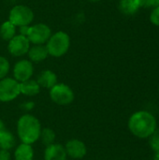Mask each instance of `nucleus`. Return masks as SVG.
<instances>
[{"label": "nucleus", "instance_id": "6e6552de", "mask_svg": "<svg viewBox=\"0 0 159 160\" xmlns=\"http://www.w3.org/2000/svg\"><path fill=\"white\" fill-rule=\"evenodd\" d=\"M8 51L13 56H22L28 52L30 49V42L28 38L22 35H16L8 42Z\"/></svg>", "mask_w": 159, "mask_h": 160}, {"label": "nucleus", "instance_id": "39448f33", "mask_svg": "<svg viewBox=\"0 0 159 160\" xmlns=\"http://www.w3.org/2000/svg\"><path fill=\"white\" fill-rule=\"evenodd\" d=\"M51 99L58 105H68L74 100L72 89L65 83H56L50 89Z\"/></svg>", "mask_w": 159, "mask_h": 160}, {"label": "nucleus", "instance_id": "6ab92c4d", "mask_svg": "<svg viewBox=\"0 0 159 160\" xmlns=\"http://www.w3.org/2000/svg\"><path fill=\"white\" fill-rule=\"evenodd\" d=\"M39 139L41 140L42 143L45 144L46 146L51 145V144L53 143V142H54V140H55V133L53 132L52 129H51V128H43V129H41V131H40Z\"/></svg>", "mask_w": 159, "mask_h": 160}, {"label": "nucleus", "instance_id": "f8f14e48", "mask_svg": "<svg viewBox=\"0 0 159 160\" xmlns=\"http://www.w3.org/2000/svg\"><path fill=\"white\" fill-rule=\"evenodd\" d=\"M37 82L40 87L51 89L57 83V77L54 72L51 70H44L39 74Z\"/></svg>", "mask_w": 159, "mask_h": 160}, {"label": "nucleus", "instance_id": "1a4fd4ad", "mask_svg": "<svg viewBox=\"0 0 159 160\" xmlns=\"http://www.w3.org/2000/svg\"><path fill=\"white\" fill-rule=\"evenodd\" d=\"M34 72V68L31 61L21 60L17 62L13 68V75L17 82H22L29 80Z\"/></svg>", "mask_w": 159, "mask_h": 160}, {"label": "nucleus", "instance_id": "4be33fe9", "mask_svg": "<svg viewBox=\"0 0 159 160\" xmlns=\"http://www.w3.org/2000/svg\"><path fill=\"white\" fill-rule=\"evenodd\" d=\"M141 7L143 8H157L159 6V0H140Z\"/></svg>", "mask_w": 159, "mask_h": 160}, {"label": "nucleus", "instance_id": "20e7f679", "mask_svg": "<svg viewBox=\"0 0 159 160\" xmlns=\"http://www.w3.org/2000/svg\"><path fill=\"white\" fill-rule=\"evenodd\" d=\"M33 19L34 13L30 8L23 5H18L11 8L9 12L8 21L15 26L22 27L29 25L32 22Z\"/></svg>", "mask_w": 159, "mask_h": 160}, {"label": "nucleus", "instance_id": "a211bd4d", "mask_svg": "<svg viewBox=\"0 0 159 160\" xmlns=\"http://www.w3.org/2000/svg\"><path fill=\"white\" fill-rule=\"evenodd\" d=\"M0 36L3 39L9 41L16 36V26L9 21L5 22L0 27Z\"/></svg>", "mask_w": 159, "mask_h": 160}, {"label": "nucleus", "instance_id": "f3484780", "mask_svg": "<svg viewBox=\"0 0 159 160\" xmlns=\"http://www.w3.org/2000/svg\"><path fill=\"white\" fill-rule=\"evenodd\" d=\"M15 145V139L14 136L7 131V130H1L0 131V149L1 150H7L13 148Z\"/></svg>", "mask_w": 159, "mask_h": 160}, {"label": "nucleus", "instance_id": "423d86ee", "mask_svg": "<svg viewBox=\"0 0 159 160\" xmlns=\"http://www.w3.org/2000/svg\"><path fill=\"white\" fill-rule=\"evenodd\" d=\"M21 94L20 82L15 79L4 78L0 80V101L9 102Z\"/></svg>", "mask_w": 159, "mask_h": 160}, {"label": "nucleus", "instance_id": "f03ea898", "mask_svg": "<svg viewBox=\"0 0 159 160\" xmlns=\"http://www.w3.org/2000/svg\"><path fill=\"white\" fill-rule=\"evenodd\" d=\"M40 131V123L35 116L24 114L18 120L17 132L22 143L32 144L36 142L39 139Z\"/></svg>", "mask_w": 159, "mask_h": 160}, {"label": "nucleus", "instance_id": "2eb2a0df", "mask_svg": "<svg viewBox=\"0 0 159 160\" xmlns=\"http://www.w3.org/2000/svg\"><path fill=\"white\" fill-rule=\"evenodd\" d=\"M14 157L16 160H33L34 150L31 144H26L22 142V144H20L16 148Z\"/></svg>", "mask_w": 159, "mask_h": 160}, {"label": "nucleus", "instance_id": "0eeeda50", "mask_svg": "<svg viewBox=\"0 0 159 160\" xmlns=\"http://www.w3.org/2000/svg\"><path fill=\"white\" fill-rule=\"evenodd\" d=\"M52 36L51 28L44 23H37L29 26L26 38L29 42L35 45H42L46 43Z\"/></svg>", "mask_w": 159, "mask_h": 160}, {"label": "nucleus", "instance_id": "4468645a", "mask_svg": "<svg viewBox=\"0 0 159 160\" xmlns=\"http://www.w3.org/2000/svg\"><path fill=\"white\" fill-rule=\"evenodd\" d=\"M40 86L38 85L37 81L34 80H27L25 82H20V91L21 94H23L28 97H33L36 96L39 93Z\"/></svg>", "mask_w": 159, "mask_h": 160}, {"label": "nucleus", "instance_id": "dca6fc26", "mask_svg": "<svg viewBox=\"0 0 159 160\" xmlns=\"http://www.w3.org/2000/svg\"><path fill=\"white\" fill-rule=\"evenodd\" d=\"M140 7V0H120L119 4L120 10L126 15L134 14Z\"/></svg>", "mask_w": 159, "mask_h": 160}, {"label": "nucleus", "instance_id": "aec40b11", "mask_svg": "<svg viewBox=\"0 0 159 160\" xmlns=\"http://www.w3.org/2000/svg\"><path fill=\"white\" fill-rule=\"evenodd\" d=\"M150 146L155 152H159V128L156 129L154 133L149 137Z\"/></svg>", "mask_w": 159, "mask_h": 160}, {"label": "nucleus", "instance_id": "f257e3e1", "mask_svg": "<svg viewBox=\"0 0 159 160\" xmlns=\"http://www.w3.org/2000/svg\"><path fill=\"white\" fill-rule=\"evenodd\" d=\"M128 128L136 137L146 139L157 129V120L152 113L145 111H140L130 116Z\"/></svg>", "mask_w": 159, "mask_h": 160}, {"label": "nucleus", "instance_id": "bb28decb", "mask_svg": "<svg viewBox=\"0 0 159 160\" xmlns=\"http://www.w3.org/2000/svg\"><path fill=\"white\" fill-rule=\"evenodd\" d=\"M89 1H91V2H98L100 0H89Z\"/></svg>", "mask_w": 159, "mask_h": 160}, {"label": "nucleus", "instance_id": "9b49d317", "mask_svg": "<svg viewBox=\"0 0 159 160\" xmlns=\"http://www.w3.org/2000/svg\"><path fill=\"white\" fill-rule=\"evenodd\" d=\"M65 147L60 144L48 145L44 151V160H67Z\"/></svg>", "mask_w": 159, "mask_h": 160}, {"label": "nucleus", "instance_id": "393cba45", "mask_svg": "<svg viewBox=\"0 0 159 160\" xmlns=\"http://www.w3.org/2000/svg\"><path fill=\"white\" fill-rule=\"evenodd\" d=\"M5 129V126H4V123L2 120H0V131L1 130H4Z\"/></svg>", "mask_w": 159, "mask_h": 160}, {"label": "nucleus", "instance_id": "ddd939ff", "mask_svg": "<svg viewBox=\"0 0 159 160\" xmlns=\"http://www.w3.org/2000/svg\"><path fill=\"white\" fill-rule=\"evenodd\" d=\"M28 56L33 62H41L49 55L47 47L45 45H34L28 51Z\"/></svg>", "mask_w": 159, "mask_h": 160}, {"label": "nucleus", "instance_id": "b1692460", "mask_svg": "<svg viewBox=\"0 0 159 160\" xmlns=\"http://www.w3.org/2000/svg\"><path fill=\"white\" fill-rule=\"evenodd\" d=\"M0 160H10V154L8 151L0 149Z\"/></svg>", "mask_w": 159, "mask_h": 160}, {"label": "nucleus", "instance_id": "5701e85b", "mask_svg": "<svg viewBox=\"0 0 159 160\" xmlns=\"http://www.w3.org/2000/svg\"><path fill=\"white\" fill-rule=\"evenodd\" d=\"M150 20H151L152 23L159 26V6L153 9L151 16H150Z\"/></svg>", "mask_w": 159, "mask_h": 160}, {"label": "nucleus", "instance_id": "412c9836", "mask_svg": "<svg viewBox=\"0 0 159 160\" xmlns=\"http://www.w3.org/2000/svg\"><path fill=\"white\" fill-rule=\"evenodd\" d=\"M8 70H9L8 61L5 57L0 56V80L4 79L7 76V74L8 73Z\"/></svg>", "mask_w": 159, "mask_h": 160}, {"label": "nucleus", "instance_id": "a878e982", "mask_svg": "<svg viewBox=\"0 0 159 160\" xmlns=\"http://www.w3.org/2000/svg\"><path fill=\"white\" fill-rule=\"evenodd\" d=\"M154 160H159V152H156V155L154 157Z\"/></svg>", "mask_w": 159, "mask_h": 160}, {"label": "nucleus", "instance_id": "9d476101", "mask_svg": "<svg viewBox=\"0 0 159 160\" xmlns=\"http://www.w3.org/2000/svg\"><path fill=\"white\" fill-rule=\"evenodd\" d=\"M65 150L67 156L75 159L82 158L87 153L85 144L82 141L75 140V139L70 140L67 142L65 146Z\"/></svg>", "mask_w": 159, "mask_h": 160}, {"label": "nucleus", "instance_id": "7ed1b4c3", "mask_svg": "<svg viewBox=\"0 0 159 160\" xmlns=\"http://www.w3.org/2000/svg\"><path fill=\"white\" fill-rule=\"evenodd\" d=\"M70 39L67 33L65 32H57L51 36L49 40L47 41V50L50 55L53 57L63 56L69 49Z\"/></svg>", "mask_w": 159, "mask_h": 160}]
</instances>
